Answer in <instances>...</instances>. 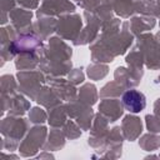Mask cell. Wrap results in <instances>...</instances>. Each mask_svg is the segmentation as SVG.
I'll return each mask as SVG.
<instances>
[{
  "instance_id": "6da1fadb",
  "label": "cell",
  "mask_w": 160,
  "mask_h": 160,
  "mask_svg": "<svg viewBox=\"0 0 160 160\" xmlns=\"http://www.w3.org/2000/svg\"><path fill=\"white\" fill-rule=\"evenodd\" d=\"M122 104L130 112H140L146 105V99L144 94L138 90H128L122 95Z\"/></svg>"
}]
</instances>
